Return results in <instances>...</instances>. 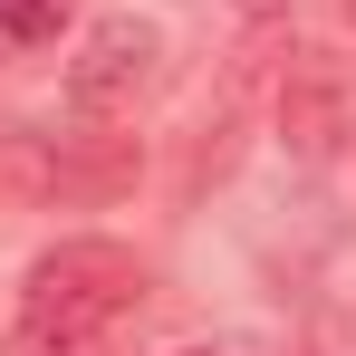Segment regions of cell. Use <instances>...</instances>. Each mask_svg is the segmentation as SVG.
Listing matches in <instances>:
<instances>
[{"mask_svg":"<svg viewBox=\"0 0 356 356\" xmlns=\"http://www.w3.org/2000/svg\"><path fill=\"white\" fill-rule=\"evenodd\" d=\"M67 0H0V39H58Z\"/></svg>","mask_w":356,"mask_h":356,"instance_id":"obj_3","label":"cell"},{"mask_svg":"<svg viewBox=\"0 0 356 356\" xmlns=\"http://www.w3.org/2000/svg\"><path fill=\"white\" fill-rule=\"evenodd\" d=\"M135 298H145L135 250H116V241H58L29 270V289H19V337H29V356H97L106 327Z\"/></svg>","mask_w":356,"mask_h":356,"instance_id":"obj_1","label":"cell"},{"mask_svg":"<svg viewBox=\"0 0 356 356\" xmlns=\"http://www.w3.org/2000/svg\"><path fill=\"white\" fill-rule=\"evenodd\" d=\"M154 67H164V29H154V19H135V10L97 19V29L77 39V58H67V116H87V125L135 116L145 87H154Z\"/></svg>","mask_w":356,"mask_h":356,"instance_id":"obj_2","label":"cell"},{"mask_svg":"<svg viewBox=\"0 0 356 356\" xmlns=\"http://www.w3.org/2000/svg\"><path fill=\"white\" fill-rule=\"evenodd\" d=\"M183 356H202V347H183Z\"/></svg>","mask_w":356,"mask_h":356,"instance_id":"obj_4","label":"cell"}]
</instances>
